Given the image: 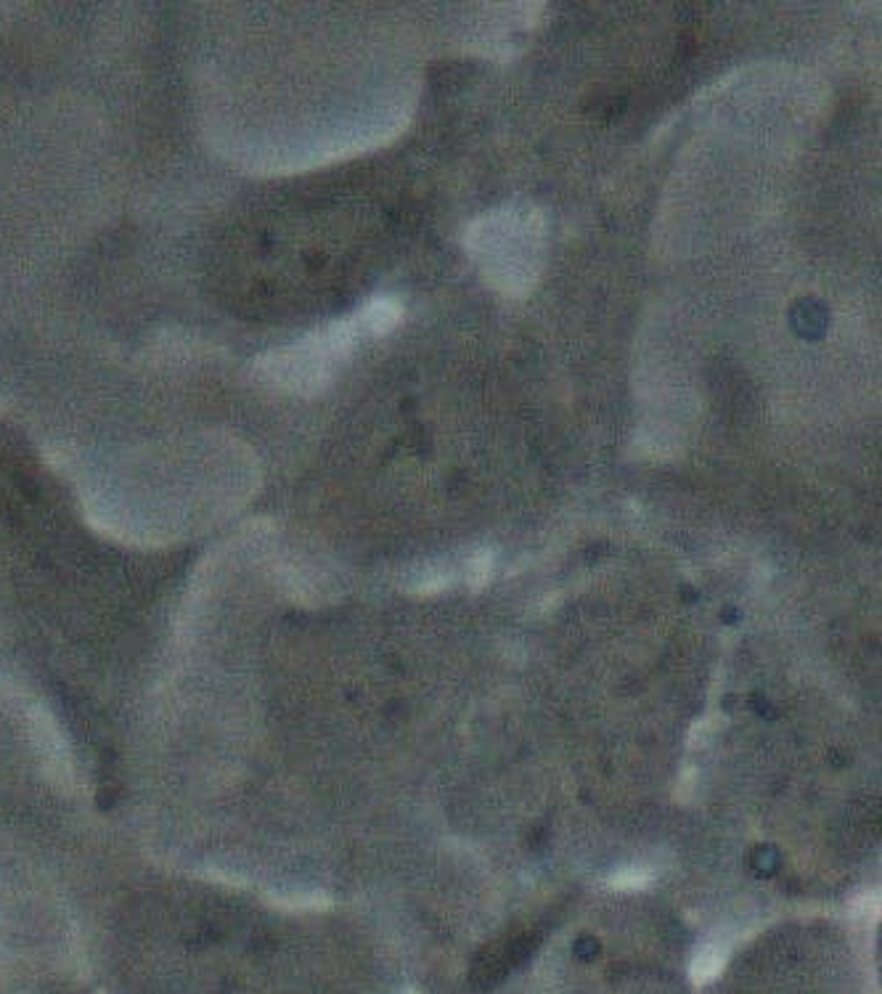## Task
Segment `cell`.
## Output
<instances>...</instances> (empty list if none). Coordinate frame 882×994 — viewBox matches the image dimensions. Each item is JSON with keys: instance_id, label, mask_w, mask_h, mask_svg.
I'll list each match as a JSON object with an SVG mask.
<instances>
[{"instance_id": "6", "label": "cell", "mask_w": 882, "mask_h": 994, "mask_svg": "<svg viewBox=\"0 0 882 994\" xmlns=\"http://www.w3.org/2000/svg\"><path fill=\"white\" fill-rule=\"evenodd\" d=\"M493 573V552L490 549H480L472 558L467 560V584L472 588H482L490 581Z\"/></svg>"}, {"instance_id": "5", "label": "cell", "mask_w": 882, "mask_h": 994, "mask_svg": "<svg viewBox=\"0 0 882 994\" xmlns=\"http://www.w3.org/2000/svg\"><path fill=\"white\" fill-rule=\"evenodd\" d=\"M450 584H454V571H450V568L429 565L427 571L416 575L414 586H411V588H414V592H420V594H435V592H443V588L450 586Z\"/></svg>"}, {"instance_id": "1", "label": "cell", "mask_w": 882, "mask_h": 994, "mask_svg": "<svg viewBox=\"0 0 882 994\" xmlns=\"http://www.w3.org/2000/svg\"><path fill=\"white\" fill-rule=\"evenodd\" d=\"M464 250L493 292L525 300L546 268V215L533 202H504L469 220Z\"/></svg>"}, {"instance_id": "4", "label": "cell", "mask_w": 882, "mask_h": 994, "mask_svg": "<svg viewBox=\"0 0 882 994\" xmlns=\"http://www.w3.org/2000/svg\"><path fill=\"white\" fill-rule=\"evenodd\" d=\"M723 963H727V950H721V947H705V950L697 952L695 963H692V976H695V981L716 979Z\"/></svg>"}, {"instance_id": "2", "label": "cell", "mask_w": 882, "mask_h": 994, "mask_svg": "<svg viewBox=\"0 0 882 994\" xmlns=\"http://www.w3.org/2000/svg\"><path fill=\"white\" fill-rule=\"evenodd\" d=\"M366 339L356 316L337 318L294 343L276 348L254 361V377L265 388L284 392V396L313 398L335 382L337 371L350 361Z\"/></svg>"}, {"instance_id": "3", "label": "cell", "mask_w": 882, "mask_h": 994, "mask_svg": "<svg viewBox=\"0 0 882 994\" xmlns=\"http://www.w3.org/2000/svg\"><path fill=\"white\" fill-rule=\"evenodd\" d=\"M352 316H356L366 337H384L392 329H398V324L403 322V305L401 300L388 298V294H377V298H371Z\"/></svg>"}, {"instance_id": "7", "label": "cell", "mask_w": 882, "mask_h": 994, "mask_svg": "<svg viewBox=\"0 0 882 994\" xmlns=\"http://www.w3.org/2000/svg\"><path fill=\"white\" fill-rule=\"evenodd\" d=\"M652 880V875L646 869H620L618 875H612V886L618 888H644Z\"/></svg>"}]
</instances>
